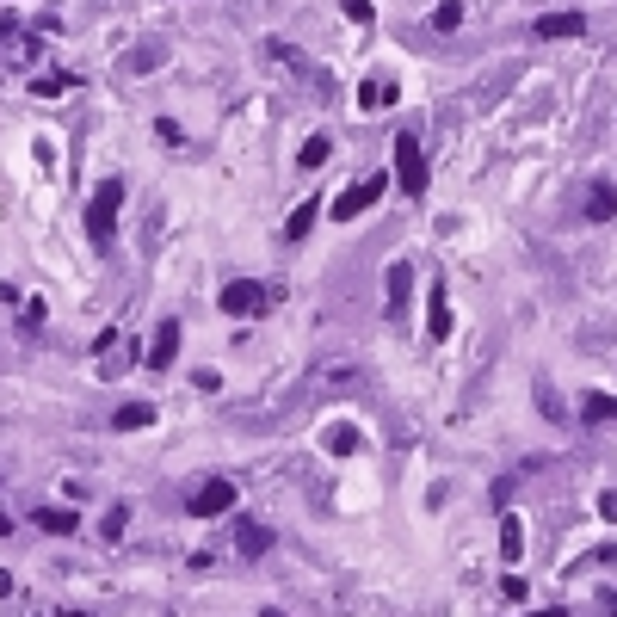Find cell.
Listing matches in <instances>:
<instances>
[{
	"mask_svg": "<svg viewBox=\"0 0 617 617\" xmlns=\"http://www.w3.org/2000/svg\"><path fill=\"white\" fill-rule=\"evenodd\" d=\"M580 414H587L593 426H605V420H617V395H587V408H580Z\"/></svg>",
	"mask_w": 617,
	"mask_h": 617,
	"instance_id": "cell-19",
	"label": "cell"
},
{
	"mask_svg": "<svg viewBox=\"0 0 617 617\" xmlns=\"http://www.w3.org/2000/svg\"><path fill=\"white\" fill-rule=\"evenodd\" d=\"M599 513H605V519H617V494H599Z\"/></svg>",
	"mask_w": 617,
	"mask_h": 617,
	"instance_id": "cell-26",
	"label": "cell"
},
{
	"mask_svg": "<svg viewBox=\"0 0 617 617\" xmlns=\"http://www.w3.org/2000/svg\"><path fill=\"white\" fill-rule=\"evenodd\" d=\"M500 556H506V562L525 556V525H519V513H500Z\"/></svg>",
	"mask_w": 617,
	"mask_h": 617,
	"instance_id": "cell-12",
	"label": "cell"
},
{
	"mask_svg": "<svg viewBox=\"0 0 617 617\" xmlns=\"http://www.w3.org/2000/svg\"><path fill=\"white\" fill-rule=\"evenodd\" d=\"M426 334L451 340V290L445 284H432V297H426Z\"/></svg>",
	"mask_w": 617,
	"mask_h": 617,
	"instance_id": "cell-6",
	"label": "cell"
},
{
	"mask_svg": "<svg viewBox=\"0 0 617 617\" xmlns=\"http://www.w3.org/2000/svg\"><path fill=\"white\" fill-rule=\"evenodd\" d=\"M68 87H75V75H38V81H31V93H38V99H56V93H68Z\"/></svg>",
	"mask_w": 617,
	"mask_h": 617,
	"instance_id": "cell-20",
	"label": "cell"
},
{
	"mask_svg": "<svg viewBox=\"0 0 617 617\" xmlns=\"http://www.w3.org/2000/svg\"><path fill=\"white\" fill-rule=\"evenodd\" d=\"M7 531H13V519H7V513H0V537H7Z\"/></svg>",
	"mask_w": 617,
	"mask_h": 617,
	"instance_id": "cell-29",
	"label": "cell"
},
{
	"mask_svg": "<svg viewBox=\"0 0 617 617\" xmlns=\"http://www.w3.org/2000/svg\"><path fill=\"white\" fill-rule=\"evenodd\" d=\"M173 358H179V321L167 315L161 328H155V340H149V365H155V371H167Z\"/></svg>",
	"mask_w": 617,
	"mask_h": 617,
	"instance_id": "cell-7",
	"label": "cell"
},
{
	"mask_svg": "<svg viewBox=\"0 0 617 617\" xmlns=\"http://www.w3.org/2000/svg\"><path fill=\"white\" fill-rule=\"evenodd\" d=\"M124 525H130V513H124V506H112V513H105V519H99V531H105V543H118V537H124Z\"/></svg>",
	"mask_w": 617,
	"mask_h": 617,
	"instance_id": "cell-21",
	"label": "cell"
},
{
	"mask_svg": "<svg viewBox=\"0 0 617 617\" xmlns=\"http://www.w3.org/2000/svg\"><path fill=\"white\" fill-rule=\"evenodd\" d=\"M531 617H568V611H562V605H550V611H531Z\"/></svg>",
	"mask_w": 617,
	"mask_h": 617,
	"instance_id": "cell-28",
	"label": "cell"
},
{
	"mask_svg": "<svg viewBox=\"0 0 617 617\" xmlns=\"http://www.w3.org/2000/svg\"><path fill=\"white\" fill-rule=\"evenodd\" d=\"M216 303H223L229 315H260V309H266V284L235 278V284H223V297H216Z\"/></svg>",
	"mask_w": 617,
	"mask_h": 617,
	"instance_id": "cell-5",
	"label": "cell"
},
{
	"mask_svg": "<svg viewBox=\"0 0 617 617\" xmlns=\"http://www.w3.org/2000/svg\"><path fill=\"white\" fill-rule=\"evenodd\" d=\"M587 216H593V223H611V216H617V186H611V179H599V186L587 192Z\"/></svg>",
	"mask_w": 617,
	"mask_h": 617,
	"instance_id": "cell-13",
	"label": "cell"
},
{
	"mask_svg": "<svg viewBox=\"0 0 617 617\" xmlns=\"http://www.w3.org/2000/svg\"><path fill=\"white\" fill-rule=\"evenodd\" d=\"M118 210H124V179H99L93 198H87V241L105 253L118 235Z\"/></svg>",
	"mask_w": 617,
	"mask_h": 617,
	"instance_id": "cell-1",
	"label": "cell"
},
{
	"mask_svg": "<svg viewBox=\"0 0 617 617\" xmlns=\"http://www.w3.org/2000/svg\"><path fill=\"white\" fill-rule=\"evenodd\" d=\"M266 617H284V611H266Z\"/></svg>",
	"mask_w": 617,
	"mask_h": 617,
	"instance_id": "cell-31",
	"label": "cell"
},
{
	"mask_svg": "<svg viewBox=\"0 0 617 617\" xmlns=\"http://www.w3.org/2000/svg\"><path fill=\"white\" fill-rule=\"evenodd\" d=\"M31 525L38 531H50V537H68L81 519H75V506H38V513H31Z\"/></svg>",
	"mask_w": 617,
	"mask_h": 617,
	"instance_id": "cell-10",
	"label": "cell"
},
{
	"mask_svg": "<svg viewBox=\"0 0 617 617\" xmlns=\"http://www.w3.org/2000/svg\"><path fill=\"white\" fill-rule=\"evenodd\" d=\"M112 426H118V432H142V426H155V402H124V408L112 414Z\"/></svg>",
	"mask_w": 617,
	"mask_h": 617,
	"instance_id": "cell-14",
	"label": "cell"
},
{
	"mask_svg": "<svg viewBox=\"0 0 617 617\" xmlns=\"http://www.w3.org/2000/svg\"><path fill=\"white\" fill-rule=\"evenodd\" d=\"M395 179H402V192L408 198H426V155H420V142L414 136H395Z\"/></svg>",
	"mask_w": 617,
	"mask_h": 617,
	"instance_id": "cell-2",
	"label": "cell"
},
{
	"mask_svg": "<svg viewBox=\"0 0 617 617\" xmlns=\"http://www.w3.org/2000/svg\"><path fill=\"white\" fill-rule=\"evenodd\" d=\"M328 155H334V136H309L303 149H297V167L309 173V167H321V161H328Z\"/></svg>",
	"mask_w": 617,
	"mask_h": 617,
	"instance_id": "cell-17",
	"label": "cell"
},
{
	"mask_svg": "<svg viewBox=\"0 0 617 617\" xmlns=\"http://www.w3.org/2000/svg\"><path fill=\"white\" fill-rule=\"evenodd\" d=\"M432 25H439V31H457V25H463V7H457V0H445V7L432 13Z\"/></svg>",
	"mask_w": 617,
	"mask_h": 617,
	"instance_id": "cell-22",
	"label": "cell"
},
{
	"mask_svg": "<svg viewBox=\"0 0 617 617\" xmlns=\"http://www.w3.org/2000/svg\"><path fill=\"white\" fill-rule=\"evenodd\" d=\"M358 105H365V112H383V105H395V87L389 81H358Z\"/></svg>",
	"mask_w": 617,
	"mask_h": 617,
	"instance_id": "cell-16",
	"label": "cell"
},
{
	"mask_svg": "<svg viewBox=\"0 0 617 617\" xmlns=\"http://www.w3.org/2000/svg\"><path fill=\"white\" fill-rule=\"evenodd\" d=\"M7 593H13V574H7V568H0V599H7Z\"/></svg>",
	"mask_w": 617,
	"mask_h": 617,
	"instance_id": "cell-27",
	"label": "cell"
},
{
	"mask_svg": "<svg viewBox=\"0 0 617 617\" xmlns=\"http://www.w3.org/2000/svg\"><path fill=\"white\" fill-rule=\"evenodd\" d=\"M155 62H161V50H155V44H142V50L130 56V68H136V75H142V68H155Z\"/></svg>",
	"mask_w": 617,
	"mask_h": 617,
	"instance_id": "cell-25",
	"label": "cell"
},
{
	"mask_svg": "<svg viewBox=\"0 0 617 617\" xmlns=\"http://www.w3.org/2000/svg\"><path fill=\"white\" fill-rule=\"evenodd\" d=\"M315 216H321V204H315V198H309V204H297V210H290V223H284V235H290V241H309Z\"/></svg>",
	"mask_w": 617,
	"mask_h": 617,
	"instance_id": "cell-15",
	"label": "cell"
},
{
	"mask_svg": "<svg viewBox=\"0 0 617 617\" xmlns=\"http://www.w3.org/2000/svg\"><path fill=\"white\" fill-rule=\"evenodd\" d=\"M340 7H346V19H352V25H371V19H377L371 0H340Z\"/></svg>",
	"mask_w": 617,
	"mask_h": 617,
	"instance_id": "cell-23",
	"label": "cell"
},
{
	"mask_svg": "<svg viewBox=\"0 0 617 617\" xmlns=\"http://www.w3.org/2000/svg\"><path fill=\"white\" fill-rule=\"evenodd\" d=\"M383 186H389V179H383V173H365V179H358V186H346V192L334 198V216H340V223H352V216H358V210H371V204L383 198Z\"/></svg>",
	"mask_w": 617,
	"mask_h": 617,
	"instance_id": "cell-4",
	"label": "cell"
},
{
	"mask_svg": "<svg viewBox=\"0 0 617 617\" xmlns=\"http://www.w3.org/2000/svg\"><path fill=\"white\" fill-rule=\"evenodd\" d=\"M408 290H414V266H408V260H395V266H389V303H383V309H389V315H402V309H408Z\"/></svg>",
	"mask_w": 617,
	"mask_h": 617,
	"instance_id": "cell-9",
	"label": "cell"
},
{
	"mask_svg": "<svg viewBox=\"0 0 617 617\" xmlns=\"http://www.w3.org/2000/svg\"><path fill=\"white\" fill-rule=\"evenodd\" d=\"M235 550H241V556H266V550H272V531H266L260 519H241V525H235Z\"/></svg>",
	"mask_w": 617,
	"mask_h": 617,
	"instance_id": "cell-11",
	"label": "cell"
},
{
	"mask_svg": "<svg viewBox=\"0 0 617 617\" xmlns=\"http://www.w3.org/2000/svg\"><path fill=\"white\" fill-rule=\"evenodd\" d=\"M500 593H506V599H513V605H519V599H531V587H525V580H519V574H506V580H500Z\"/></svg>",
	"mask_w": 617,
	"mask_h": 617,
	"instance_id": "cell-24",
	"label": "cell"
},
{
	"mask_svg": "<svg viewBox=\"0 0 617 617\" xmlns=\"http://www.w3.org/2000/svg\"><path fill=\"white\" fill-rule=\"evenodd\" d=\"M580 31H587V19H580V13H543L537 19V38H580Z\"/></svg>",
	"mask_w": 617,
	"mask_h": 617,
	"instance_id": "cell-8",
	"label": "cell"
},
{
	"mask_svg": "<svg viewBox=\"0 0 617 617\" xmlns=\"http://www.w3.org/2000/svg\"><path fill=\"white\" fill-rule=\"evenodd\" d=\"M328 451H334V457H352V451H358V426H346V420L328 426Z\"/></svg>",
	"mask_w": 617,
	"mask_h": 617,
	"instance_id": "cell-18",
	"label": "cell"
},
{
	"mask_svg": "<svg viewBox=\"0 0 617 617\" xmlns=\"http://www.w3.org/2000/svg\"><path fill=\"white\" fill-rule=\"evenodd\" d=\"M56 617H87V611H56Z\"/></svg>",
	"mask_w": 617,
	"mask_h": 617,
	"instance_id": "cell-30",
	"label": "cell"
},
{
	"mask_svg": "<svg viewBox=\"0 0 617 617\" xmlns=\"http://www.w3.org/2000/svg\"><path fill=\"white\" fill-rule=\"evenodd\" d=\"M229 506H235V482L229 476H210V482H198L186 494V513L192 519H216V513H229Z\"/></svg>",
	"mask_w": 617,
	"mask_h": 617,
	"instance_id": "cell-3",
	"label": "cell"
}]
</instances>
